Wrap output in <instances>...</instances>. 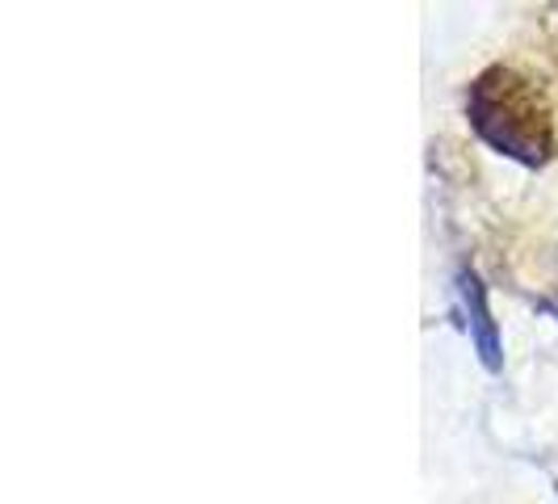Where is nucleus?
Returning a JSON list of instances; mask_svg holds the SVG:
<instances>
[{"label":"nucleus","mask_w":558,"mask_h":504,"mask_svg":"<svg viewBox=\"0 0 558 504\" xmlns=\"http://www.w3.org/2000/svg\"><path fill=\"white\" fill-rule=\"evenodd\" d=\"M458 290H462L466 328H471V340H475V349H478V362L487 365V370H500L504 365L500 333H496V320H492V311H487V290H483V281H478L475 274H462V278H458Z\"/></svg>","instance_id":"nucleus-2"},{"label":"nucleus","mask_w":558,"mask_h":504,"mask_svg":"<svg viewBox=\"0 0 558 504\" xmlns=\"http://www.w3.org/2000/svg\"><path fill=\"white\" fill-rule=\"evenodd\" d=\"M466 113L478 140L521 165H546L555 152V118L542 88L517 68H487L466 88Z\"/></svg>","instance_id":"nucleus-1"}]
</instances>
